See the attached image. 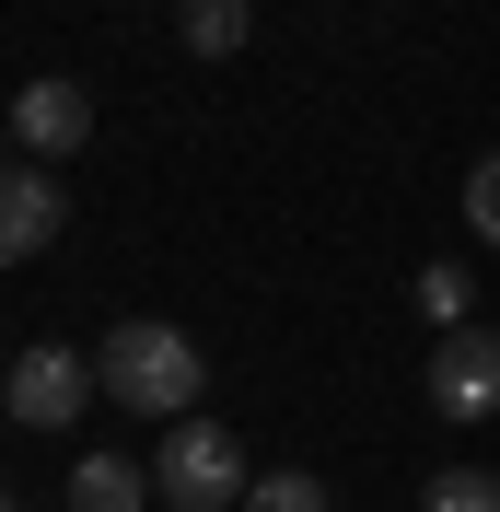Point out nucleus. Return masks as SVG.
<instances>
[{
  "label": "nucleus",
  "instance_id": "nucleus-1",
  "mask_svg": "<svg viewBox=\"0 0 500 512\" xmlns=\"http://www.w3.org/2000/svg\"><path fill=\"white\" fill-rule=\"evenodd\" d=\"M94 384L117 396L128 419H187L198 384H210V350H198L187 326H163V315H128L117 338L94 350Z\"/></svg>",
  "mask_w": 500,
  "mask_h": 512
},
{
  "label": "nucleus",
  "instance_id": "nucleus-2",
  "mask_svg": "<svg viewBox=\"0 0 500 512\" xmlns=\"http://www.w3.org/2000/svg\"><path fill=\"white\" fill-rule=\"evenodd\" d=\"M152 489L175 512H233L256 489V466H245V443H233V431H221V419H163V443H152Z\"/></svg>",
  "mask_w": 500,
  "mask_h": 512
},
{
  "label": "nucleus",
  "instance_id": "nucleus-3",
  "mask_svg": "<svg viewBox=\"0 0 500 512\" xmlns=\"http://www.w3.org/2000/svg\"><path fill=\"white\" fill-rule=\"evenodd\" d=\"M94 396H105V384H94V350H59V338L12 350V373H0V408L24 419V431H70Z\"/></svg>",
  "mask_w": 500,
  "mask_h": 512
},
{
  "label": "nucleus",
  "instance_id": "nucleus-4",
  "mask_svg": "<svg viewBox=\"0 0 500 512\" xmlns=\"http://www.w3.org/2000/svg\"><path fill=\"white\" fill-rule=\"evenodd\" d=\"M419 396H431V419H454V431L500 419V326H442V338H431V373H419Z\"/></svg>",
  "mask_w": 500,
  "mask_h": 512
},
{
  "label": "nucleus",
  "instance_id": "nucleus-5",
  "mask_svg": "<svg viewBox=\"0 0 500 512\" xmlns=\"http://www.w3.org/2000/svg\"><path fill=\"white\" fill-rule=\"evenodd\" d=\"M70 222V187L47 175V163H0V268H35V256L59 245Z\"/></svg>",
  "mask_w": 500,
  "mask_h": 512
},
{
  "label": "nucleus",
  "instance_id": "nucleus-6",
  "mask_svg": "<svg viewBox=\"0 0 500 512\" xmlns=\"http://www.w3.org/2000/svg\"><path fill=\"white\" fill-rule=\"evenodd\" d=\"M12 140H24V163H59L94 140V94L70 82V70H35L24 94H12Z\"/></svg>",
  "mask_w": 500,
  "mask_h": 512
},
{
  "label": "nucleus",
  "instance_id": "nucleus-7",
  "mask_svg": "<svg viewBox=\"0 0 500 512\" xmlns=\"http://www.w3.org/2000/svg\"><path fill=\"white\" fill-rule=\"evenodd\" d=\"M152 466H128V454H70V512H152Z\"/></svg>",
  "mask_w": 500,
  "mask_h": 512
},
{
  "label": "nucleus",
  "instance_id": "nucleus-8",
  "mask_svg": "<svg viewBox=\"0 0 500 512\" xmlns=\"http://www.w3.org/2000/svg\"><path fill=\"white\" fill-rule=\"evenodd\" d=\"M175 35H187V59H233L256 35V12L245 0H175Z\"/></svg>",
  "mask_w": 500,
  "mask_h": 512
},
{
  "label": "nucleus",
  "instance_id": "nucleus-9",
  "mask_svg": "<svg viewBox=\"0 0 500 512\" xmlns=\"http://www.w3.org/2000/svg\"><path fill=\"white\" fill-rule=\"evenodd\" d=\"M233 512H338V501H326V478H314V466H268Z\"/></svg>",
  "mask_w": 500,
  "mask_h": 512
},
{
  "label": "nucleus",
  "instance_id": "nucleus-10",
  "mask_svg": "<svg viewBox=\"0 0 500 512\" xmlns=\"http://www.w3.org/2000/svg\"><path fill=\"white\" fill-rule=\"evenodd\" d=\"M419 512H500V478L489 466H442V478L419 489Z\"/></svg>",
  "mask_w": 500,
  "mask_h": 512
},
{
  "label": "nucleus",
  "instance_id": "nucleus-11",
  "mask_svg": "<svg viewBox=\"0 0 500 512\" xmlns=\"http://www.w3.org/2000/svg\"><path fill=\"white\" fill-rule=\"evenodd\" d=\"M419 315L431 326H477V280L466 268H419Z\"/></svg>",
  "mask_w": 500,
  "mask_h": 512
},
{
  "label": "nucleus",
  "instance_id": "nucleus-12",
  "mask_svg": "<svg viewBox=\"0 0 500 512\" xmlns=\"http://www.w3.org/2000/svg\"><path fill=\"white\" fill-rule=\"evenodd\" d=\"M466 233H477V245H500V152L466 175Z\"/></svg>",
  "mask_w": 500,
  "mask_h": 512
},
{
  "label": "nucleus",
  "instance_id": "nucleus-13",
  "mask_svg": "<svg viewBox=\"0 0 500 512\" xmlns=\"http://www.w3.org/2000/svg\"><path fill=\"white\" fill-rule=\"evenodd\" d=\"M0 140H12V105H0Z\"/></svg>",
  "mask_w": 500,
  "mask_h": 512
},
{
  "label": "nucleus",
  "instance_id": "nucleus-14",
  "mask_svg": "<svg viewBox=\"0 0 500 512\" xmlns=\"http://www.w3.org/2000/svg\"><path fill=\"white\" fill-rule=\"evenodd\" d=\"M0 512H24V501H12V489H0Z\"/></svg>",
  "mask_w": 500,
  "mask_h": 512
}]
</instances>
